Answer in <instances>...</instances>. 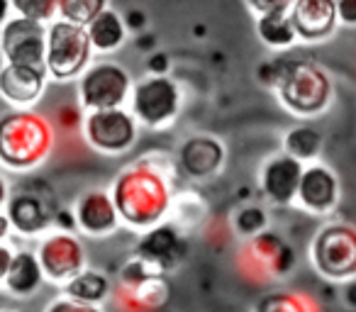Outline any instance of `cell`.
<instances>
[{
    "mask_svg": "<svg viewBox=\"0 0 356 312\" xmlns=\"http://www.w3.org/2000/svg\"><path fill=\"white\" fill-rule=\"evenodd\" d=\"M132 95V76L118 61H95L79 76V100L86 110L122 108Z\"/></svg>",
    "mask_w": 356,
    "mask_h": 312,
    "instance_id": "5b68a950",
    "label": "cell"
},
{
    "mask_svg": "<svg viewBox=\"0 0 356 312\" xmlns=\"http://www.w3.org/2000/svg\"><path fill=\"white\" fill-rule=\"evenodd\" d=\"M276 93L283 108L298 117H315L325 113L334 95L332 76L320 64L307 59L283 61Z\"/></svg>",
    "mask_w": 356,
    "mask_h": 312,
    "instance_id": "3957f363",
    "label": "cell"
},
{
    "mask_svg": "<svg viewBox=\"0 0 356 312\" xmlns=\"http://www.w3.org/2000/svg\"><path fill=\"white\" fill-rule=\"evenodd\" d=\"M56 213L47 205V200L40 193H15L8 200V220L10 227H15L20 234L32 237L40 234L44 229H49V224L54 222Z\"/></svg>",
    "mask_w": 356,
    "mask_h": 312,
    "instance_id": "d6986e66",
    "label": "cell"
},
{
    "mask_svg": "<svg viewBox=\"0 0 356 312\" xmlns=\"http://www.w3.org/2000/svg\"><path fill=\"white\" fill-rule=\"evenodd\" d=\"M254 312H320L310 297L300 293H271L259 300Z\"/></svg>",
    "mask_w": 356,
    "mask_h": 312,
    "instance_id": "484cf974",
    "label": "cell"
},
{
    "mask_svg": "<svg viewBox=\"0 0 356 312\" xmlns=\"http://www.w3.org/2000/svg\"><path fill=\"white\" fill-rule=\"evenodd\" d=\"M13 256H15V254H13L8 247H3V244H0V281H6L8 271H10Z\"/></svg>",
    "mask_w": 356,
    "mask_h": 312,
    "instance_id": "e575fe53",
    "label": "cell"
},
{
    "mask_svg": "<svg viewBox=\"0 0 356 312\" xmlns=\"http://www.w3.org/2000/svg\"><path fill=\"white\" fill-rule=\"evenodd\" d=\"M49 25L22 15H10L0 25V54L8 64L47 66Z\"/></svg>",
    "mask_w": 356,
    "mask_h": 312,
    "instance_id": "ba28073f",
    "label": "cell"
},
{
    "mask_svg": "<svg viewBox=\"0 0 356 312\" xmlns=\"http://www.w3.org/2000/svg\"><path fill=\"white\" fill-rule=\"evenodd\" d=\"M8 203V183H6V179L0 176V208Z\"/></svg>",
    "mask_w": 356,
    "mask_h": 312,
    "instance_id": "8d00e7d4",
    "label": "cell"
},
{
    "mask_svg": "<svg viewBox=\"0 0 356 312\" xmlns=\"http://www.w3.org/2000/svg\"><path fill=\"white\" fill-rule=\"evenodd\" d=\"M239 256H242V263H249L247 273L266 276V278L283 276V273L291 271L293 263H296L293 249L273 232L254 234Z\"/></svg>",
    "mask_w": 356,
    "mask_h": 312,
    "instance_id": "30bf717a",
    "label": "cell"
},
{
    "mask_svg": "<svg viewBox=\"0 0 356 312\" xmlns=\"http://www.w3.org/2000/svg\"><path fill=\"white\" fill-rule=\"evenodd\" d=\"M312 263L325 278L349 281L356 276V227L334 222L322 227L312 242Z\"/></svg>",
    "mask_w": 356,
    "mask_h": 312,
    "instance_id": "52a82bcc",
    "label": "cell"
},
{
    "mask_svg": "<svg viewBox=\"0 0 356 312\" xmlns=\"http://www.w3.org/2000/svg\"><path fill=\"white\" fill-rule=\"evenodd\" d=\"M40 263L44 268V276L51 281H71L76 273L83 271V247L76 237L66 232H56L54 237H47L40 244Z\"/></svg>",
    "mask_w": 356,
    "mask_h": 312,
    "instance_id": "4fadbf2b",
    "label": "cell"
},
{
    "mask_svg": "<svg viewBox=\"0 0 356 312\" xmlns=\"http://www.w3.org/2000/svg\"><path fill=\"white\" fill-rule=\"evenodd\" d=\"M105 8H108V0H59V17L88 27V22Z\"/></svg>",
    "mask_w": 356,
    "mask_h": 312,
    "instance_id": "4316f807",
    "label": "cell"
},
{
    "mask_svg": "<svg viewBox=\"0 0 356 312\" xmlns=\"http://www.w3.org/2000/svg\"><path fill=\"white\" fill-rule=\"evenodd\" d=\"M186 254V244L181 239L176 227L171 224H159V227L149 229L142 239H139L134 256L142 258L144 263L154 268L159 273H166L171 268H176L181 263Z\"/></svg>",
    "mask_w": 356,
    "mask_h": 312,
    "instance_id": "2e32d148",
    "label": "cell"
},
{
    "mask_svg": "<svg viewBox=\"0 0 356 312\" xmlns=\"http://www.w3.org/2000/svg\"><path fill=\"white\" fill-rule=\"evenodd\" d=\"M86 30H88L93 51H98V54H113V51L122 49L129 27H127V22H124V17L120 15L115 8L108 6L103 13H98V15L88 22Z\"/></svg>",
    "mask_w": 356,
    "mask_h": 312,
    "instance_id": "ffe728a7",
    "label": "cell"
},
{
    "mask_svg": "<svg viewBox=\"0 0 356 312\" xmlns=\"http://www.w3.org/2000/svg\"><path fill=\"white\" fill-rule=\"evenodd\" d=\"M0 312H10V310H0Z\"/></svg>",
    "mask_w": 356,
    "mask_h": 312,
    "instance_id": "f35d334b",
    "label": "cell"
},
{
    "mask_svg": "<svg viewBox=\"0 0 356 312\" xmlns=\"http://www.w3.org/2000/svg\"><path fill=\"white\" fill-rule=\"evenodd\" d=\"M132 115L147 127H166L181 110V88L168 74H149L132 85Z\"/></svg>",
    "mask_w": 356,
    "mask_h": 312,
    "instance_id": "8992f818",
    "label": "cell"
},
{
    "mask_svg": "<svg viewBox=\"0 0 356 312\" xmlns=\"http://www.w3.org/2000/svg\"><path fill=\"white\" fill-rule=\"evenodd\" d=\"M76 224L81 232L90 234V237H108L118 229L120 213L115 208V200L110 193L103 190H88L81 195L74 210Z\"/></svg>",
    "mask_w": 356,
    "mask_h": 312,
    "instance_id": "ac0fdd59",
    "label": "cell"
},
{
    "mask_svg": "<svg viewBox=\"0 0 356 312\" xmlns=\"http://www.w3.org/2000/svg\"><path fill=\"white\" fill-rule=\"evenodd\" d=\"M291 20L298 40L305 44H322L339 27L337 0H293Z\"/></svg>",
    "mask_w": 356,
    "mask_h": 312,
    "instance_id": "8fae6325",
    "label": "cell"
},
{
    "mask_svg": "<svg viewBox=\"0 0 356 312\" xmlns=\"http://www.w3.org/2000/svg\"><path fill=\"white\" fill-rule=\"evenodd\" d=\"M344 300H346V305H349L351 310H356V281H351L349 286H346Z\"/></svg>",
    "mask_w": 356,
    "mask_h": 312,
    "instance_id": "d590c367",
    "label": "cell"
},
{
    "mask_svg": "<svg viewBox=\"0 0 356 312\" xmlns=\"http://www.w3.org/2000/svg\"><path fill=\"white\" fill-rule=\"evenodd\" d=\"M54 147V127L44 115L15 108L0 117V161L8 169L27 171L40 166Z\"/></svg>",
    "mask_w": 356,
    "mask_h": 312,
    "instance_id": "7a4b0ae2",
    "label": "cell"
},
{
    "mask_svg": "<svg viewBox=\"0 0 356 312\" xmlns=\"http://www.w3.org/2000/svg\"><path fill=\"white\" fill-rule=\"evenodd\" d=\"M42 281H44V268L40 263V256L30 252H17L6 276L8 290L17 297H30L42 286Z\"/></svg>",
    "mask_w": 356,
    "mask_h": 312,
    "instance_id": "7402d4cb",
    "label": "cell"
},
{
    "mask_svg": "<svg viewBox=\"0 0 356 312\" xmlns=\"http://www.w3.org/2000/svg\"><path fill=\"white\" fill-rule=\"evenodd\" d=\"M49 71L47 66L3 64L0 66V98L13 108H32L44 95Z\"/></svg>",
    "mask_w": 356,
    "mask_h": 312,
    "instance_id": "7c38bea8",
    "label": "cell"
},
{
    "mask_svg": "<svg viewBox=\"0 0 356 312\" xmlns=\"http://www.w3.org/2000/svg\"><path fill=\"white\" fill-rule=\"evenodd\" d=\"M337 15L339 25L356 27V0H337Z\"/></svg>",
    "mask_w": 356,
    "mask_h": 312,
    "instance_id": "1f68e13d",
    "label": "cell"
},
{
    "mask_svg": "<svg viewBox=\"0 0 356 312\" xmlns=\"http://www.w3.org/2000/svg\"><path fill=\"white\" fill-rule=\"evenodd\" d=\"M110 195L120 217L132 227H152L166 215L171 205L166 176L156 166H149L147 161H139L137 166L122 171Z\"/></svg>",
    "mask_w": 356,
    "mask_h": 312,
    "instance_id": "6da1fadb",
    "label": "cell"
},
{
    "mask_svg": "<svg viewBox=\"0 0 356 312\" xmlns=\"http://www.w3.org/2000/svg\"><path fill=\"white\" fill-rule=\"evenodd\" d=\"M247 8L254 15H264V13H276V10H291L293 0H244Z\"/></svg>",
    "mask_w": 356,
    "mask_h": 312,
    "instance_id": "f546056e",
    "label": "cell"
},
{
    "mask_svg": "<svg viewBox=\"0 0 356 312\" xmlns=\"http://www.w3.org/2000/svg\"><path fill=\"white\" fill-rule=\"evenodd\" d=\"M322 147H325V137L312 124H296L283 137V151L300 159L302 164L305 161H315L322 154Z\"/></svg>",
    "mask_w": 356,
    "mask_h": 312,
    "instance_id": "cb8c5ba5",
    "label": "cell"
},
{
    "mask_svg": "<svg viewBox=\"0 0 356 312\" xmlns=\"http://www.w3.org/2000/svg\"><path fill=\"white\" fill-rule=\"evenodd\" d=\"M93 44H90L88 30L76 22H66L56 17L49 22L47 32V71L54 81L66 83L74 81L88 69L93 61Z\"/></svg>",
    "mask_w": 356,
    "mask_h": 312,
    "instance_id": "277c9868",
    "label": "cell"
},
{
    "mask_svg": "<svg viewBox=\"0 0 356 312\" xmlns=\"http://www.w3.org/2000/svg\"><path fill=\"white\" fill-rule=\"evenodd\" d=\"M83 134L100 154H122L137 142V117L124 108L88 110Z\"/></svg>",
    "mask_w": 356,
    "mask_h": 312,
    "instance_id": "9c48e42d",
    "label": "cell"
},
{
    "mask_svg": "<svg viewBox=\"0 0 356 312\" xmlns=\"http://www.w3.org/2000/svg\"><path fill=\"white\" fill-rule=\"evenodd\" d=\"M168 297V286L161 278V273H154L147 281L137 283V286H124L122 300H129V312H149L156 310L166 302Z\"/></svg>",
    "mask_w": 356,
    "mask_h": 312,
    "instance_id": "603a6c76",
    "label": "cell"
},
{
    "mask_svg": "<svg viewBox=\"0 0 356 312\" xmlns=\"http://www.w3.org/2000/svg\"><path fill=\"white\" fill-rule=\"evenodd\" d=\"M8 229H10V220L0 215V242H3V237H8Z\"/></svg>",
    "mask_w": 356,
    "mask_h": 312,
    "instance_id": "74e56055",
    "label": "cell"
},
{
    "mask_svg": "<svg viewBox=\"0 0 356 312\" xmlns=\"http://www.w3.org/2000/svg\"><path fill=\"white\" fill-rule=\"evenodd\" d=\"M305 164L291 154L281 151L264 164L261 169V190L271 203L288 205L298 198V188H300V179Z\"/></svg>",
    "mask_w": 356,
    "mask_h": 312,
    "instance_id": "9a60e30c",
    "label": "cell"
},
{
    "mask_svg": "<svg viewBox=\"0 0 356 312\" xmlns=\"http://www.w3.org/2000/svg\"><path fill=\"white\" fill-rule=\"evenodd\" d=\"M296 200L312 215L332 213L339 203V179L330 166L312 161L302 171Z\"/></svg>",
    "mask_w": 356,
    "mask_h": 312,
    "instance_id": "5bb4252c",
    "label": "cell"
},
{
    "mask_svg": "<svg viewBox=\"0 0 356 312\" xmlns=\"http://www.w3.org/2000/svg\"><path fill=\"white\" fill-rule=\"evenodd\" d=\"M13 15L30 17L37 22H54L59 17V0H10Z\"/></svg>",
    "mask_w": 356,
    "mask_h": 312,
    "instance_id": "83f0119b",
    "label": "cell"
},
{
    "mask_svg": "<svg viewBox=\"0 0 356 312\" xmlns=\"http://www.w3.org/2000/svg\"><path fill=\"white\" fill-rule=\"evenodd\" d=\"M254 30H257V37L261 40L264 47L268 49H291L293 44H298V32L293 27L291 13L288 10H276V13H264V15H257V22H254Z\"/></svg>",
    "mask_w": 356,
    "mask_h": 312,
    "instance_id": "44dd1931",
    "label": "cell"
},
{
    "mask_svg": "<svg viewBox=\"0 0 356 312\" xmlns=\"http://www.w3.org/2000/svg\"><path fill=\"white\" fill-rule=\"evenodd\" d=\"M234 227H237V232L244 234V237H254V234L264 232V227H266V213H264L261 208H257V205H249V208L237 213Z\"/></svg>",
    "mask_w": 356,
    "mask_h": 312,
    "instance_id": "f1b7e54d",
    "label": "cell"
},
{
    "mask_svg": "<svg viewBox=\"0 0 356 312\" xmlns=\"http://www.w3.org/2000/svg\"><path fill=\"white\" fill-rule=\"evenodd\" d=\"M47 312H100V310L95 305H88V302H79V300H71V297H66V300L51 302Z\"/></svg>",
    "mask_w": 356,
    "mask_h": 312,
    "instance_id": "4dcf8cb0",
    "label": "cell"
},
{
    "mask_svg": "<svg viewBox=\"0 0 356 312\" xmlns=\"http://www.w3.org/2000/svg\"><path fill=\"white\" fill-rule=\"evenodd\" d=\"M168 56L161 54V51H156V54L149 56V74H168Z\"/></svg>",
    "mask_w": 356,
    "mask_h": 312,
    "instance_id": "836d02e7",
    "label": "cell"
},
{
    "mask_svg": "<svg viewBox=\"0 0 356 312\" xmlns=\"http://www.w3.org/2000/svg\"><path fill=\"white\" fill-rule=\"evenodd\" d=\"M110 283L103 273L98 271H81L76 273L71 281H66L64 293L71 297V300L79 302H88V305H98L108 297Z\"/></svg>",
    "mask_w": 356,
    "mask_h": 312,
    "instance_id": "d4e9b609",
    "label": "cell"
},
{
    "mask_svg": "<svg viewBox=\"0 0 356 312\" xmlns=\"http://www.w3.org/2000/svg\"><path fill=\"white\" fill-rule=\"evenodd\" d=\"M225 161V147L215 137L195 134L178 149V166L191 181H208L220 171Z\"/></svg>",
    "mask_w": 356,
    "mask_h": 312,
    "instance_id": "e0dca14e",
    "label": "cell"
},
{
    "mask_svg": "<svg viewBox=\"0 0 356 312\" xmlns=\"http://www.w3.org/2000/svg\"><path fill=\"white\" fill-rule=\"evenodd\" d=\"M56 120H59V124H61V127H66V129H74V127H79V124H81V115H79V110H76L74 105H66V108H61L59 113H56Z\"/></svg>",
    "mask_w": 356,
    "mask_h": 312,
    "instance_id": "d6a6232c",
    "label": "cell"
}]
</instances>
